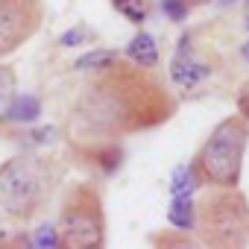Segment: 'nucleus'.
<instances>
[{
    "label": "nucleus",
    "instance_id": "1",
    "mask_svg": "<svg viewBox=\"0 0 249 249\" xmlns=\"http://www.w3.org/2000/svg\"><path fill=\"white\" fill-rule=\"evenodd\" d=\"M176 111V97L135 62H108L97 68L71 106L65 138L76 153L117 144L123 135L147 132Z\"/></svg>",
    "mask_w": 249,
    "mask_h": 249
},
{
    "label": "nucleus",
    "instance_id": "2",
    "mask_svg": "<svg viewBox=\"0 0 249 249\" xmlns=\"http://www.w3.org/2000/svg\"><path fill=\"white\" fill-rule=\"evenodd\" d=\"M65 167L38 153H21L0 164V211L15 223H33L53 199Z\"/></svg>",
    "mask_w": 249,
    "mask_h": 249
},
{
    "label": "nucleus",
    "instance_id": "3",
    "mask_svg": "<svg viewBox=\"0 0 249 249\" xmlns=\"http://www.w3.org/2000/svg\"><path fill=\"white\" fill-rule=\"evenodd\" d=\"M246 147H249V120L240 114H229L208 132V138L199 144L188 167L205 188H237L243 176Z\"/></svg>",
    "mask_w": 249,
    "mask_h": 249
},
{
    "label": "nucleus",
    "instance_id": "4",
    "mask_svg": "<svg viewBox=\"0 0 249 249\" xmlns=\"http://www.w3.org/2000/svg\"><path fill=\"white\" fill-rule=\"evenodd\" d=\"M199 240L217 249L249 246V199L237 188H211L196 205Z\"/></svg>",
    "mask_w": 249,
    "mask_h": 249
},
{
    "label": "nucleus",
    "instance_id": "5",
    "mask_svg": "<svg viewBox=\"0 0 249 249\" xmlns=\"http://www.w3.org/2000/svg\"><path fill=\"white\" fill-rule=\"evenodd\" d=\"M59 246L65 249H97L106 243V208L97 185H76L56 220Z\"/></svg>",
    "mask_w": 249,
    "mask_h": 249
},
{
    "label": "nucleus",
    "instance_id": "6",
    "mask_svg": "<svg viewBox=\"0 0 249 249\" xmlns=\"http://www.w3.org/2000/svg\"><path fill=\"white\" fill-rule=\"evenodd\" d=\"M44 27V0H0V59L21 50Z\"/></svg>",
    "mask_w": 249,
    "mask_h": 249
},
{
    "label": "nucleus",
    "instance_id": "7",
    "mask_svg": "<svg viewBox=\"0 0 249 249\" xmlns=\"http://www.w3.org/2000/svg\"><path fill=\"white\" fill-rule=\"evenodd\" d=\"M208 73H211V68L205 62H194V56L188 53V41H182L176 50V59L170 65V79L182 88H194L202 79H208Z\"/></svg>",
    "mask_w": 249,
    "mask_h": 249
},
{
    "label": "nucleus",
    "instance_id": "8",
    "mask_svg": "<svg viewBox=\"0 0 249 249\" xmlns=\"http://www.w3.org/2000/svg\"><path fill=\"white\" fill-rule=\"evenodd\" d=\"M126 59L141 65V68H156L159 65V44L150 33H138L129 44H126Z\"/></svg>",
    "mask_w": 249,
    "mask_h": 249
},
{
    "label": "nucleus",
    "instance_id": "9",
    "mask_svg": "<svg viewBox=\"0 0 249 249\" xmlns=\"http://www.w3.org/2000/svg\"><path fill=\"white\" fill-rule=\"evenodd\" d=\"M167 220L170 226L188 231L196 226V205H194V194H173L170 208H167Z\"/></svg>",
    "mask_w": 249,
    "mask_h": 249
},
{
    "label": "nucleus",
    "instance_id": "10",
    "mask_svg": "<svg viewBox=\"0 0 249 249\" xmlns=\"http://www.w3.org/2000/svg\"><path fill=\"white\" fill-rule=\"evenodd\" d=\"M41 114V103L38 97H12V103L6 106L3 117L12 120V123H30Z\"/></svg>",
    "mask_w": 249,
    "mask_h": 249
},
{
    "label": "nucleus",
    "instance_id": "11",
    "mask_svg": "<svg viewBox=\"0 0 249 249\" xmlns=\"http://www.w3.org/2000/svg\"><path fill=\"white\" fill-rule=\"evenodd\" d=\"M111 3H114V9L120 15H126V21H132V24H144L147 15H150V3H147V0H111Z\"/></svg>",
    "mask_w": 249,
    "mask_h": 249
},
{
    "label": "nucleus",
    "instance_id": "12",
    "mask_svg": "<svg viewBox=\"0 0 249 249\" xmlns=\"http://www.w3.org/2000/svg\"><path fill=\"white\" fill-rule=\"evenodd\" d=\"M15 85H18V73L12 65H0V114L6 111V106L15 97Z\"/></svg>",
    "mask_w": 249,
    "mask_h": 249
},
{
    "label": "nucleus",
    "instance_id": "13",
    "mask_svg": "<svg viewBox=\"0 0 249 249\" xmlns=\"http://www.w3.org/2000/svg\"><path fill=\"white\" fill-rule=\"evenodd\" d=\"M196 176H194V170L191 167H179L176 173H173V182H170V194H194L196 191Z\"/></svg>",
    "mask_w": 249,
    "mask_h": 249
},
{
    "label": "nucleus",
    "instance_id": "14",
    "mask_svg": "<svg viewBox=\"0 0 249 249\" xmlns=\"http://www.w3.org/2000/svg\"><path fill=\"white\" fill-rule=\"evenodd\" d=\"M114 59H117V53H111V50H97V53L82 56L73 68H79V71H85V68H103V65H108V62H114Z\"/></svg>",
    "mask_w": 249,
    "mask_h": 249
},
{
    "label": "nucleus",
    "instance_id": "15",
    "mask_svg": "<svg viewBox=\"0 0 249 249\" xmlns=\"http://www.w3.org/2000/svg\"><path fill=\"white\" fill-rule=\"evenodd\" d=\"M161 9H164V15L170 21H185L191 3H188V0H161Z\"/></svg>",
    "mask_w": 249,
    "mask_h": 249
},
{
    "label": "nucleus",
    "instance_id": "16",
    "mask_svg": "<svg viewBox=\"0 0 249 249\" xmlns=\"http://www.w3.org/2000/svg\"><path fill=\"white\" fill-rule=\"evenodd\" d=\"M33 243H38V246H59V231H56V226H44L41 231H36Z\"/></svg>",
    "mask_w": 249,
    "mask_h": 249
},
{
    "label": "nucleus",
    "instance_id": "17",
    "mask_svg": "<svg viewBox=\"0 0 249 249\" xmlns=\"http://www.w3.org/2000/svg\"><path fill=\"white\" fill-rule=\"evenodd\" d=\"M234 103H237V114L249 120V79H246V82L240 85V91H237V97H234Z\"/></svg>",
    "mask_w": 249,
    "mask_h": 249
},
{
    "label": "nucleus",
    "instance_id": "18",
    "mask_svg": "<svg viewBox=\"0 0 249 249\" xmlns=\"http://www.w3.org/2000/svg\"><path fill=\"white\" fill-rule=\"evenodd\" d=\"M191 6H205V3H211V0H188Z\"/></svg>",
    "mask_w": 249,
    "mask_h": 249
},
{
    "label": "nucleus",
    "instance_id": "19",
    "mask_svg": "<svg viewBox=\"0 0 249 249\" xmlns=\"http://www.w3.org/2000/svg\"><path fill=\"white\" fill-rule=\"evenodd\" d=\"M246 56H249V44H246Z\"/></svg>",
    "mask_w": 249,
    "mask_h": 249
},
{
    "label": "nucleus",
    "instance_id": "20",
    "mask_svg": "<svg viewBox=\"0 0 249 249\" xmlns=\"http://www.w3.org/2000/svg\"><path fill=\"white\" fill-rule=\"evenodd\" d=\"M246 27H249V15H246Z\"/></svg>",
    "mask_w": 249,
    "mask_h": 249
},
{
    "label": "nucleus",
    "instance_id": "21",
    "mask_svg": "<svg viewBox=\"0 0 249 249\" xmlns=\"http://www.w3.org/2000/svg\"><path fill=\"white\" fill-rule=\"evenodd\" d=\"M246 3H249V0H246Z\"/></svg>",
    "mask_w": 249,
    "mask_h": 249
}]
</instances>
